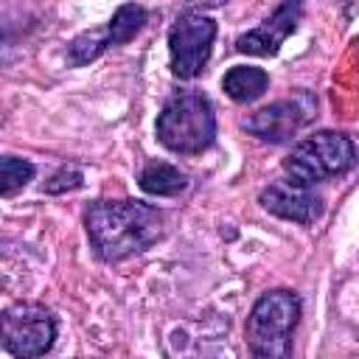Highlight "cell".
<instances>
[{"mask_svg":"<svg viewBox=\"0 0 359 359\" xmlns=\"http://www.w3.org/2000/svg\"><path fill=\"white\" fill-rule=\"evenodd\" d=\"M84 227L104 261H123L160 241L163 213L135 199H95L84 210Z\"/></svg>","mask_w":359,"mask_h":359,"instance_id":"cell-1","label":"cell"},{"mask_svg":"<svg viewBox=\"0 0 359 359\" xmlns=\"http://www.w3.org/2000/svg\"><path fill=\"white\" fill-rule=\"evenodd\" d=\"M157 140L177 154H199L216 137V115L202 90H177L165 98L157 123Z\"/></svg>","mask_w":359,"mask_h":359,"instance_id":"cell-2","label":"cell"},{"mask_svg":"<svg viewBox=\"0 0 359 359\" xmlns=\"http://www.w3.org/2000/svg\"><path fill=\"white\" fill-rule=\"evenodd\" d=\"M300 320V297L289 289L264 292L247 317V345L252 356L283 359L292 353V331Z\"/></svg>","mask_w":359,"mask_h":359,"instance_id":"cell-3","label":"cell"},{"mask_svg":"<svg viewBox=\"0 0 359 359\" xmlns=\"http://www.w3.org/2000/svg\"><path fill=\"white\" fill-rule=\"evenodd\" d=\"M356 163V146L342 132H317L300 140L283 157V174L289 182L311 188L328 177H339L351 171Z\"/></svg>","mask_w":359,"mask_h":359,"instance_id":"cell-4","label":"cell"},{"mask_svg":"<svg viewBox=\"0 0 359 359\" xmlns=\"http://www.w3.org/2000/svg\"><path fill=\"white\" fill-rule=\"evenodd\" d=\"M56 320L39 303H14L3 311V351L17 359H34L53 348Z\"/></svg>","mask_w":359,"mask_h":359,"instance_id":"cell-5","label":"cell"},{"mask_svg":"<svg viewBox=\"0 0 359 359\" xmlns=\"http://www.w3.org/2000/svg\"><path fill=\"white\" fill-rule=\"evenodd\" d=\"M216 39V22L205 14H180L168 31V65L177 79H194L205 70Z\"/></svg>","mask_w":359,"mask_h":359,"instance_id":"cell-6","label":"cell"},{"mask_svg":"<svg viewBox=\"0 0 359 359\" xmlns=\"http://www.w3.org/2000/svg\"><path fill=\"white\" fill-rule=\"evenodd\" d=\"M314 109H317V101L309 95V93H297L292 98H283V101H275V104H266L261 107L258 112H252L247 121H244V129L261 140H269V143H283L289 140L292 135H297L311 118H314Z\"/></svg>","mask_w":359,"mask_h":359,"instance_id":"cell-7","label":"cell"},{"mask_svg":"<svg viewBox=\"0 0 359 359\" xmlns=\"http://www.w3.org/2000/svg\"><path fill=\"white\" fill-rule=\"evenodd\" d=\"M300 17H303V0H283L258 28L236 39V50L250 56H275L280 45L289 39V34H294Z\"/></svg>","mask_w":359,"mask_h":359,"instance_id":"cell-8","label":"cell"},{"mask_svg":"<svg viewBox=\"0 0 359 359\" xmlns=\"http://www.w3.org/2000/svg\"><path fill=\"white\" fill-rule=\"evenodd\" d=\"M258 202L272 216H280V219H289V222H297V224H311L323 213V199L317 194H311L309 188L294 185L289 180L266 185L261 191Z\"/></svg>","mask_w":359,"mask_h":359,"instance_id":"cell-9","label":"cell"},{"mask_svg":"<svg viewBox=\"0 0 359 359\" xmlns=\"http://www.w3.org/2000/svg\"><path fill=\"white\" fill-rule=\"evenodd\" d=\"M266 87H269L266 70L250 67V65H236V67H230V70L224 73V79H222V90H224L233 101H238V104L255 101L258 95H264Z\"/></svg>","mask_w":359,"mask_h":359,"instance_id":"cell-10","label":"cell"},{"mask_svg":"<svg viewBox=\"0 0 359 359\" xmlns=\"http://www.w3.org/2000/svg\"><path fill=\"white\" fill-rule=\"evenodd\" d=\"M185 185L188 177L163 160H154L140 171V188L151 196H177L180 191H185Z\"/></svg>","mask_w":359,"mask_h":359,"instance_id":"cell-11","label":"cell"},{"mask_svg":"<svg viewBox=\"0 0 359 359\" xmlns=\"http://www.w3.org/2000/svg\"><path fill=\"white\" fill-rule=\"evenodd\" d=\"M109 31H112V39L115 45H123L129 39L137 36V31L146 25V8L137 6V3H123L109 20H107Z\"/></svg>","mask_w":359,"mask_h":359,"instance_id":"cell-12","label":"cell"},{"mask_svg":"<svg viewBox=\"0 0 359 359\" xmlns=\"http://www.w3.org/2000/svg\"><path fill=\"white\" fill-rule=\"evenodd\" d=\"M34 180V163L22 160V157H3L0 163V185H3V196H14L20 188H25Z\"/></svg>","mask_w":359,"mask_h":359,"instance_id":"cell-13","label":"cell"},{"mask_svg":"<svg viewBox=\"0 0 359 359\" xmlns=\"http://www.w3.org/2000/svg\"><path fill=\"white\" fill-rule=\"evenodd\" d=\"M81 185V171L79 168H59L45 185H42V191L45 194H65V191H73V188H79Z\"/></svg>","mask_w":359,"mask_h":359,"instance_id":"cell-14","label":"cell"},{"mask_svg":"<svg viewBox=\"0 0 359 359\" xmlns=\"http://www.w3.org/2000/svg\"><path fill=\"white\" fill-rule=\"evenodd\" d=\"M191 6H222V3H227V0H188Z\"/></svg>","mask_w":359,"mask_h":359,"instance_id":"cell-15","label":"cell"},{"mask_svg":"<svg viewBox=\"0 0 359 359\" xmlns=\"http://www.w3.org/2000/svg\"><path fill=\"white\" fill-rule=\"evenodd\" d=\"M339 3H353V0H339Z\"/></svg>","mask_w":359,"mask_h":359,"instance_id":"cell-16","label":"cell"}]
</instances>
